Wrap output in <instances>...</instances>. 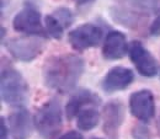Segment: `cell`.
Here are the masks:
<instances>
[{"instance_id": "7402d4cb", "label": "cell", "mask_w": 160, "mask_h": 139, "mask_svg": "<svg viewBox=\"0 0 160 139\" xmlns=\"http://www.w3.org/2000/svg\"><path fill=\"white\" fill-rule=\"evenodd\" d=\"M78 5H85V4H89V2H92L95 0H75Z\"/></svg>"}, {"instance_id": "52a82bcc", "label": "cell", "mask_w": 160, "mask_h": 139, "mask_svg": "<svg viewBox=\"0 0 160 139\" xmlns=\"http://www.w3.org/2000/svg\"><path fill=\"white\" fill-rule=\"evenodd\" d=\"M9 53L20 62H32L42 53L44 42L37 36L28 38H11L5 43Z\"/></svg>"}, {"instance_id": "2e32d148", "label": "cell", "mask_w": 160, "mask_h": 139, "mask_svg": "<svg viewBox=\"0 0 160 139\" xmlns=\"http://www.w3.org/2000/svg\"><path fill=\"white\" fill-rule=\"evenodd\" d=\"M44 27L47 30V33L49 36H52L53 38L56 40H60L63 37V31H64V27L60 25L58 20L51 14V15H47L44 17Z\"/></svg>"}, {"instance_id": "9c48e42d", "label": "cell", "mask_w": 160, "mask_h": 139, "mask_svg": "<svg viewBox=\"0 0 160 139\" xmlns=\"http://www.w3.org/2000/svg\"><path fill=\"white\" fill-rule=\"evenodd\" d=\"M129 110L132 116L142 122H149L155 116V101L150 90L143 89L129 96Z\"/></svg>"}, {"instance_id": "30bf717a", "label": "cell", "mask_w": 160, "mask_h": 139, "mask_svg": "<svg viewBox=\"0 0 160 139\" xmlns=\"http://www.w3.org/2000/svg\"><path fill=\"white\" fill-rule=\"evenodd\" d=\"M134 81V73L129 68L124 67H113L111 68L105 78L102 79L101 86L105 92L113 94L117 91H122L128 87Z\"/></svg>"}, {"instance_id": "9a60e30c", "label": "cell", "mask_w": 160, "mask_h": 139, "mask_svg": "<svg viewBox=\"0 0 160 139\" xmlns=\"http://www.w3.org/2000/svg\"><path fill=\"white\" fill-rule=\"evenodd\" d=\"M99 122H100V113L96 108H84L78 115L77 126L81 131L89 132L94 129L99 124Z\"/></svg>"}, {"instance_id": "7c38bea8", "label": "cell", "mask_w": 160, "mask_h": 139, "mask_svg": "<svg viewBox=\"0 0 160 139\" xmlns=\"http://www.w3.org/2000/svg\"><path fill=\"white\" fill-rule=\"evenodd\" d=\"M9 129L14 139H28L32 133V119L26 108H19L10 113Z\"/></svg>"}, {"instance_id": "ffe728a7", "label": "cell", "mask_w": 160, "mask_h": 139, "mask_svg": "<svg viewBox=\"0 0 160 139\" xmlns=\"http://www.w3.org/2000/svg\"><path fill=\"white\" fill-rule=\"evenodd\" d=\"M58 139H84V138H82V136H81L80 133H78V132H75V131H70V132L65 133L64 136L59 137Z\"/></svg>"}, {"instance_id": "ba28073f", "label": "cell", "mask_w": 160, "mask_h": 139, "mask_svg": "<svg viewBox=\"0 0 160 139\" xmlns=\"http://www.w3.org/2000/svg\"><path fill=\"white\" fill-rule=\"evenodd\" d=\"M129 59L134 64L136 69L140 75L147 78H153L158 74V64L152 53L140 43L139 41H133L128 46Z\"/></svg>"}, {"instance_id": "d6986e66", "label": "cell", "mask_w": 160, "mask_h": 139, "mask_svg": "<svg viewBox=\"0 0 160 139\" xmlns=\"http://www.w3.org/2000/svg\"><path fill=\"white\" fill-rule=\"evenodd\" d=\"M149 33L152 36H160V14L157 16V19L153 21V23L150 25Z\"/></svg>"}, {"instance_id": "8fae6325", "label": "cell", "mask_w": 160, "mask_h": 139, "mask_svg": "<svg viewBox=\"0 0 160 139\" xmlns=\"http://www.w3.org/2000/svg\"><path fill=\"white\" fill-rule=\"evenodd\" d=\"M103 132L111 139L117 138L118 131L124 121V106L120 101H111L103 108Z\"/></svg>"}, {"instance_id": "5b68a950", "label": "cell", "mask_w": 160, "mask_h": 139, "mask_svg": "<svg viewBox=\"0 0 160 139\" xmlns=\"http://www.w3.org/2000/svg\"><path fill=\"white\" fill-rule=\"evenodd\" d=\"M12 27L15 31L28 36H37L42 38L48 36L47 30L43 26L40 11L30 6H26L15 15L12 20Z\"/></svg>"}, {"instance_id": "603a6c76", "label": "cell", "mask_w": 160, "mask_h": 139, "mask_svg": "<svg viewBox=\"0 0 160 139\" xmlns=\"http://www.w3.org/2000/svg\"><path fill=\"white\" fill-rule=\"evenodd\" d=\"M94 139H101V138H94Z\"/></svg>"}, {"instance_id": "8992f818", "label": "cell", "mask_w": 160, "mask_h": 139, "mask_svg": "<svg viewBox=\"0 0 160 139\" xmlns=\"http://www.w3.org/2000/svg\"><path fill=\"white\" fill-rule=\"evenodd\" d=\"M102 37V28L94 23H82L68 33V41L75 51H85L96 47L100 44Z\"/></svg>"}, {"instance_id": "5bb4252c", "label": "cell", "mask_w": 160, "mask_h": 139, "mask_svg": "<svg viewBox=\"0 0 160 139\" xmlns=\"http://www.w3.org/2000/svg\"><path fill=\"white\" fill-rule=\"evenodd\" d=\"M98 103H100V97L96 94H94L89 89H80L68 101L65 106V116L70 121L77 117L86 105H98Z\"/></svg>"}, {"instance_id": "ac0fdd59", "label": "cell", "mask_w": 160, "mask_h": 139, "mask_svg": "<svg viewBox=\"0 0 160 139\" xmlns=\"http://www.w3.org/2000/svg\"><path fill=\"white\" fill-rule=\"evenodd\" d=\"M132 136L136 139H150V132L144 126H136L132 129Z\"/></svg>"}, {"instance_id": "6da1fadb", "label": "cell", "mask_w": 160, "mask_h": 139, "mask_svg": "<svg viewBox=\"0 0 160 139\" xmlns=\"http://www.w3.org/2000/svg\"><path fill=\"white\" fill-rule=\"evenodd\" d=\"M85 63L75 54H60L48 58L43 64L44 85L60 94L72 91L84 73Z\"/></svg>"}, {"instance_id": "277c9868", "label": "cell", "mask_w": 160, "mask_h": 139, "mask_svg": "<svg viewBox=\"0 0 160 139\" xmlns=\"http://www.w3.org/2000/svg\"><path fill=\"white\" fill-rule=\"evenodd\" d=\"M121 7H116L111 11L115 20L120 23L134 27L143 17L152 15L158 10L160 0H120Z\"/></svg>"}, {"instance_id": "7a4b0ae2", "label": "cell", "mask_w": 160, "mask_h": 139, "mask_svg": "<svg viewBox=\"0 0 160 139\" xmlns=\"http://www.w3.org/2000/svg\"><path fill=\"white\" fill-rule=\"evenodd\" d=\"M35 128L44 139H52L58 136L63 126V110L60 101L51 99L37 110L33 117Z\"/></svg>"}, {"instance_id": "44dd1931", "label": "cell", "mask_w": 160, "mask_h": 139, "mask_svg": "<svg viewBox=\"0 0 160 139\" xmlns=\"http://www.w3.org/2000/svg\"><path fill=\"white\" fill-rule=\"evenodd\" d=\"M1 122V139H8V129H6V123H5V118L1 117L0 119Z\"/></svg>"}, {"instance_id": "4fadbf2b", "label": "cell", "mask_w": 160, "mask_h": 139, "mask_svg": "<svg viewBox=\"0 0 160 139\" xmlns=\"http://www.w3.org/2000/svg\"><path fill=\"white\" fill-rule=\"evenodd\" d=\"M128 52V44L124 33L120 31H110L102 46V57L107 60H118Z\"/></svg>"}, {"instance_id": "3957f363", "label": "cell", "mask_w": 160, "mask_h": 139, "mask_svg": "<svg viewBox=\"0 0 160 139\" xmlns=\"http://www.w3.org/2000/svg\"><path fill=\"white\" fill-rule=\"evenodd\" d=\"M1 99L5 103L21 107L28 100V85L20 72L9 67L1 72Z\"/></svg>"}, {"instance_id": "e0dca14e", "label": "cell", "mask_w": 160, "mask_h": 139, "mask_svg": "<svg viewBox=\"0 0 160 139\" xmlns=\"http://www.w3.org/2000/svg\"><path fill=\"white\" fill-rule=\"evenodd\" d=\"M52 15L58 20V22H59L64 28L69 27L73 23V21H74L73 12L68 7H58V9L54 10V12Z\"/></svg>"}]
</instances>
